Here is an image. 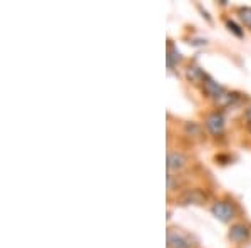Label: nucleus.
<instances>
[{
	"instance_id": "obj_1",
	"label": "nucleus",
	"mask_w": 251,
	"mask_h": 248,
	"mask_svg": "<svg viewBox=\"0 0 251 248\" xmlns=\"http://www.w3.org/2000/svg\"><path fill=\"white\" fill-rule=\"evenodd\" d=\"M166 237H168L169 248H193V243L188 235H184L183 231L176 228H169Z\"/></svg>"
},
{
	"instance_id": "obj_2",
	"label": "nucleus",
	"mask_w": 251,
	"mask_h": 248,
	"mask_svg": "<svg viewBox=\"0 0 251 248\" xmlns=\"http://www.w3.org/2000/svg\"><path fill=\"white\" fill-rule=\"evenodd\" d=\"M211 211L214 217L218 220H221V221H229V220L234 217V208L228 201H216L213 205Z\"/></svg>"
},
{
	"instance_id": "obj_3",
	"label": "nucleus",
	"mask_w": 251,
	"mask_h": 248,
	"mask_svg": "<svg viewBox=\"0 0 251 248\" xmlns=\"http://www.w3.org/2000/svg\"><path fill=\"white\" fill-rule=\"evenodd\" d=\"M186 163H188V158H186L183 153H177V151L168 153L166 166H168L169 171H179V169H183L186 166Z\"/></svg>"
},
{
	"instance_id": "obj_4",
	"label": "nucleus",
	"mask_w": 251,
	"mask_h": 248,
	"mask_svg": "<svg viewBox=\"0 0 251 248\" xmlns=\"http://www.w3.org/2000/svg\"><path fill=\"white\" fill-rule=\"evenodd\" d=\"M206 128L209 129L211 134H221L223 129H225V117H223L221 112H213L206 117Z\"/></svg>"
},
{
	"instance_id": "obj_5",
	"label": "nucleus",
	"mask_w": 251,
	"mask_h": 248,
	"mask_svg": "<svg viewBox=\"0 0 251 248\" xmlns=\"http://www.w3.org/2000/svg\"><path fill=\"white\" fill-rule=\"evenodd\" d=\"M248 237H250V230L245 225H233L231 230H229V238L236 243L245 242V240H248Z\"/></svg>"
},
{
	"instance_id": "obj_6",
	"label": "nucleus",
	"mask_w": 251,
	"mask_h": 248,
	"mask_svg": "<svg viewBox=\"0 0 251 248\" xmlns=\"http://www.w3.org/2000/svg\"><path fill=\"white\" fill-rule=\"evenodd\" d=\"M204 91L208 92L209 96L211 97H214V99H218V97H221L223 94H225V87H221L220 84L218 83H214L213 79H208V77H206L204 79Z\"/></svg>"
},
{
	"instance_id": "obj_7",
	"label": "nucleus",
	"mask_w": 251,
	"mask_h": 248,
	"mask_svg": "<svg viewBox=\"0 0 251 248\" xmlns=\"http://www.w3.org/2000/svg\"><path fill=\"white\" fill-rule=\"evenodd\" d=\"M184 203H193V205H203L206 201V194L201 193L200 190H191V191H186L184 196H183Z\"/></svg>"
},
{
	"instance_id": "obj_8",
	"label": "nucleus",
	"mask_w": 251,
	"mask_h": 248,
	"mask_svg": "<svg viewBox=\"0 0 251 248\" xmlns=\"http://www.w3.org/2000/svg\"><path fill=\"white\" fill-rule=\"evenodd\" d=\"M177 60H179V52H177L171 44V46H169V51H168V67H174V64H176Z\"/></svg>"
},
{
	"instance_id": "obj_9",
	"label": "nucleus",
	"mask_w": 251,
	"mask_h": 248,
	"mask_svg": "<svg viewBox=\"0 0 251 248\" xmlns=\"http://www.w3.org/2000/svg\"><path fill=\"white\" fill-rule=\"evenodd\" d=\"M188 77H189L191 81H201V79L204 81V79H206L204 74L201 72V69H200V67H189V69H188Z\"/></svg>"
},
{
	"instance_id": "obj_10",
	"label": "nucleus",
	"mask_w": 251,
	"mask_h": 248,
	"mask_svg": "<svg viewBox=\"0 0 251 248\" xmlns=\"http://www.w3.org/2000/svg\"><path fill=\"white\" fill-rule=\"evenodd\" d=\"M240 19L245 22V26L251 27V7H245V9H240Z\"/></svg>"
},
{
	"instance_id": "obj_11",
	"label": "nucleus",
	"mask_w": 251,
	"mask_h": 248,
	"mask_svg": "<svg viewBox=\"0 0 251 248\" xmlns=\"http://www.w3.org/2000/svg\"><path fill=\"white\" fill-rule=\"evenodd\" d=\"M226 26H228V27H229V30H233L234 34L238 35V37H241V35H243V32L240 30V27H238L236 24L233 22V20H228V22H226Z\"/></svg>"
},
{
	"instance_id": "obj_12",
	"label": "nucleus",
	"mask_w": 251,
	"mask_h": 248,
	"mask_svg": "<svg viewBox=\"0 0 251 248\" xmlns=\"http://www.w3.org/2000/svg\"><path fill=\"white\" fill-rule=\"evenodd\" d=\"M246 119H248L250 123H251V108L248 109V111H246Z\"/></svg>"
}]
</instances>
